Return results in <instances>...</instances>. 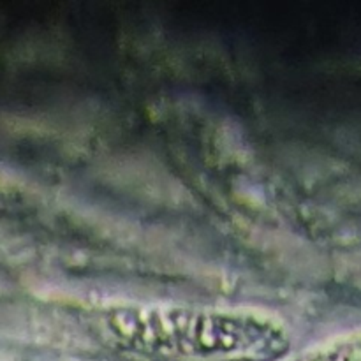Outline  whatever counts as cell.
Masks as SVG:
<instances>
[{"label":"cell","instance_id":"6da1fadb","mask_svg":"<svg viewBox=\"0 0 361 361\" xmlns=\"http://www.w3.org/2000/svg\"><path fill=\"white\" fill-rule=\"evenodd\" d=\"M99 328L123 348L210 361H263L282 355L288 335L277 319L249 310L120 307Z\"/></svg>","mask_w":361,"mask_h":361}]
</instances>
